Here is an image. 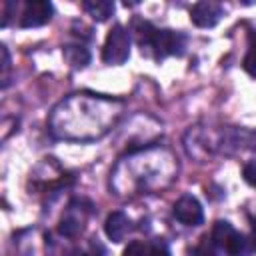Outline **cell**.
I'll return each mask as SVG.
<instances>
[{"label": "cell", "instance_id": "30bf717a", "mask_svg": "<svg viewBox=\"0 0 256 256\" xmlns=\"http://www.w3.org/2000/svg\"><path fill=\"white\" fill-rule=\"evenodd\" d=\"M82 8L86 10L88 16H92L96 22H104L112 16L114 12V2L110 0H88L82 4Z\"/></svg>", "mask_w": 256, "mask_h": 256}, {"label": "cell", "instance_id": "5b68a950", "mask_svg": "<svg viewBox=\"0 0 256 256\" xmlns=\"http://www.w3.org/2000/svg\"><path fill=\"white\" fill-rule=\"evenodd\" d=\"M172 212H174L176 220L182 222V224H186V226H198V224H202V220H204L202 204H200L194 196H190V194L180 196V198L176 200Z\"/></svg>", "mask_w": 256, "mask_h": 256}, {"label": "cell", "instance_id": "ba28073f", "mask_svg": "<svg viewBox=\"0 0 256 256\" xmlns=\"http://www.w3.org/2000/svg\"><path fill=\"white\" fill-rule=\"evenodd\" d=\"M76 210H78V208H76L74 204H70V206H68V212L62 216L60 226H58V230H60L62 236H76V234L82 230L84 216H82V212L76 214Z\"/></svg>", "mask_w": 256, "mask_h": 256}, {"label": "cell", "instance_id": "52a82bcc", "mask_svg": "<svg viewBox=\"0 0 256 256\" xmlns=\"http://www.w3.org/2000/svg\"><path fill=\"white\" fill-rule=\"evenodd\" d=\"M104 232L112 242H122L126 238V234L130 232V220L124 212L116 210L112 214H108L106 222H104Z\"/></svg>", "mask_w": 256, "mask_h": 256}, {"label": "cell", "instance_id": "277c9868", "mask_svg": "<svg viewBox=\"0 0 256 256\" xmlns=\"http://www.w3.org/2000/svg\"><path fill=\"white\" fill-rule=\"evenodd\" d=\"M54 14V8L48 0H30L26 2L22 16H20V26L22 28H38L50 22Z\"/></svg>", "mask_w": 256, "mask_h": 256}, {"label": "cell", "instance_id": "7a4b0ae2", "mask_svg": "<svg viewBox=\"0 0 256 256\" xmlns=\"http://www.w3.org/2000/svg\"><path fill=\"white\" fill-rule=\"evenodd\" d=\"M130 56V34L124 26L114 24L108 32L102 48V60L110 66H120Z\"/></svg>", "mask_w": 256, "mask_h": 256}, {"label": "cell", "instance_id": "9c48e42d", "mask_svg": "<svg viewBox=\"0 0 256 256\" xmlns=\"http://www.w3.org/2000/svg\"><path fill=\"white\" fill-rule=\"evenodd\" d=\"M62 54H64V60H66L72 68H76V70L84 68V66L90 62V52H88V48H84V46H80V44H68V46H64V48H62Z\"/></svg>", "mask_w": 256, "mask_h": 256}, {"label": "cell", "instance_id": "7c38bea8", "mask_svg": "<svg viewBox=\"0 0 256 256\" xmlns=\"http://www.w3.org/2000/svg\"><path fill=\"white\" fill-rule=\"evenodd\" d=\"M122 256H148V244H144L140 240H134L124 248Z\"/></svg>", "mask_w": 256, "mask_h": 256}, {"label": "cell", "instance_id": "3957f363", "mask_svg": "<svg viewBox=\"0 0 256 256\" xmlns=\"http://www.w3.org/2000/svg\"><path fill=\"white\" fill-rule=\"evenodd\" d=\"M210 238L220 250H226L228 256H248V240L240 232H236L226 220H218L214 224Z\"/></svg>", "mask_w": 256, "mask_h": 256}, {"label": "cell", "instance_id": "8992f818", "mask_svg": "<svg viewBox=\"0 0 256 256\" xmlns=\"http://www.w3.org/2000/svg\"><path fill=\"white\" fill-rule=\"evenodd\" d=\"M222 18V6L218 2H196L190 10V20L200 28H212Z\"/></svg>", "mask_w": 256, "mask_h": 256}, {"label": "cell", "instance_id": "9a60e30c", "mask_svg": "<svg viewBox=\"0 0 256 256\" xmlns=\"http://www.w3.org/2000/svg\"><path fill=\"white\" fill-rule=\"evenodd\" d=\"M252 246H254V250H256V220H254V224H252Z\"/></svg>", "mask_w": 256, "mask_h": 256}, {"label": "cell", "instance_id": "4fadbf2b", "mask_svg": "<svg viewBox=\"0 0 256 256\" xmlns=\"http://www.w3.org/2000/svg\"><path fill=\"white\" fill-rule=\"evenodd\" d=\"M148 256H170V250H168L166 242L156 240V242L148 244Z\"/></svg>", "mask_w": 256, "mask_h": 256}, {"label": "cell", "instance_id": "5bb4252c", "mask_svg": "<svg viewBox=\"0 0 256 256\" xmlns=\"http://www.w3.org/2000/svg\"><path fill=\"white\" fill-rule=\"evenodd\" d=\"M242 176H244V180H246L250 186H254V188H256V162L246 164V166H244V170H242Z\"/></svg>", "mask_w": 256, "mask_h": 256}, {"label": "cell", "instance_id": "6da1fadb", "mask_svg": "<svg viewBox=\"0 0 256 256\" xmlns=\"http://www.w3.org/2000/svg\"><path fill=\"white\" fill-rule=\"evenodd\" d=\"M132 32L138 46L142 48V54L146 52L156 60H162L166 56H182L186 52L188 38L178 30H160L146 20H134Z\"/></svg>", "mask_w": 256, "mask_h": 256}, {"label": "cell", "instance_id": "8fae6325", "mask_svg": "<svg viewBox=\"0 0 256 256\" xmlns=\"http://www.w3.org/2000/svg\"><path fill=\"white\" fill-rule=\"evenodd\" d=\"M242 68L252 78H256V30H250V34H248V52L242 60Z\"/></svg>", "mask_w": 256, "mask_h": 256}]
</instances>
